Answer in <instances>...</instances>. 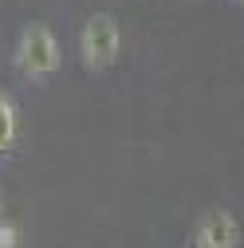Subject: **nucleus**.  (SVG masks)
<instances>
[{
  "instance_id": "1",
  "label": "nucleus",
  "mask_w": 244,
  "mask_h": 248,
  "mask_svg": "<svg viewBox=\"0 0 244 248\" xmlns=\"http://www.w3.org/2000/svg\"><path fill=\"white\" fill-rule=\"evenodd\" d=\"M12 63L20 75L36 79V83H47L59 75V67H63V47H59V36L51 32V28L44 20L28 24L20 40H16V51H12Z\"/></svg>"
},
{
  "instance_id": "2",
  "label": "nucleus",
  "mask_w": 244,
  "mask_h": 248,
  "mask_svg": "<svg viewBox=\"0 0 244 248\" xmlns=\"http://www.w3.org/2000/svg\"><path fill=\"white\" fill-rule=\"evenodd\" d=\"M122 55V24L110 12H95L87 16L79 28V59L87 71H110Z\"/></svg>"
},
{
  "instance_id": "3",
  "label": "nucleus",
  "mask_w": 244,
  "mask_h": 248,
  "mask_svg": "<svg viewBox=\"0 0 244 248\" xmlns=\"http://www.w3.org/2000/svg\"><path fill=\"white\" fill-rule=\"evenodd\" d=\"M240 240H244L240 217L225 205H213L193 221V232H189L185 248H240Z\"/></svg>"
},
{
  "instance_id": "4",
  "label": "nucleus",
  "mask_w": 244,
  "mask_h": 248,
  "mask_svg": "<svg viewBox=\"0 0 244 248\" xmlns=\"http://www.w3.org/2000/svg\"><path fill=\"white\" fill-rule=\"evenodd\" d=\"M20 146V110L8 91H0V162H8Z\"/></svg>"
},
{
  "instance_id": "5",
  "label": "nucleus",
  "mask_w": 244,
  "mask_h": 248,
  "mask_svg": "<svg viewBox=\"0 0 244 248\" xmlns=\"http://www.w3.org/2000/svg\"><path fill=\"white\" fill-rule=\"evenodd\" d=\"M16 244H20V229L0 225V248H16Z\"/></svg>"
},
{
  "instance_id": "6",
  "label": "nucleus",
  "mask_w": 244,
  "mask_h": 248,
  "mask_svg": "<svg viewBox=\"0 0 244 248\" xmlns=\"http://www.w3.org/2000/svg\"><path fill=\"white\" fill-rule=\"evenodd\" d=\"M236 4H244V0H236Z\"/></svg>"
}]
</instances>
